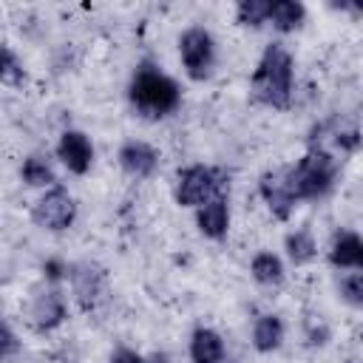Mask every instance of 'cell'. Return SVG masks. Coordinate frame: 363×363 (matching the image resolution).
Segmentation results:
<instances>
[{
    "label": "cell",
    "mask_w": 363,
    "mask_h": 363,
    "mask_svg": "<svg viewBox=\"0 0 363 363\" xmlns=\"http://www.w3.org/2000/svg\"><path fill=\"white\" fill-rule=\"evenodd\" d=\"M335 289H337V298H340L346 306L363 309V272H360V269L340 272L337 281H335Z\"/></svg>",
    "instance_id": "ffe728a7"
},
{
    "label": "cell",
    "mask_w": 363,
    "mask_h": 363,
    "mask_svg": "<svg viewBox=\"0 0 363 363\" xmlns=\"http://www.w3.org/2000/svg\"><path fill=\"white\" fill-rule=\"evenodd\" d=\"M23 349V340L17 337V332L11 329V323L9 320H3V326H0V354H3V360L9 363V360H14V354Z\"/></svg>",
    "instance_id": "603a6c76"
},
{
    "label": "cell",
    "mask_w": 363,
    "mask_h": 363,
    "mask_svg": "<svg viewBox=\"0 0 363 363\" xmlns=\"http://www.w3.org/2000/svg\"><path fill=\"white\" fill-rule=\"evenodd\" d=\"M179 60H182V68H184L187 79H193V82L210 79L216 65H218L216 37L204 26H187L179 34Z\"/></svg>",
    "instance_id": "5b68a950"
},
{
    "label": "cell",
    "mask_w": 363,
    "mask_h": 363,
    "mask_svg": "<svg viewBox=\"0 0 363 363\" xmlns=\"http://www.w3.org/2000/svg\"><path fill=\"white\" fill-rule=\"evenodd\" d=\"M250 340H252V349L258 354H272L284 346L286 340V323L281 315L275 312H264L252 320V332H250Z\"/></svg>",
    "instance_id": "5bb4252c"
},
{
    "label": "cell",
    "mask_w": 363,
    "mask_h": 363,
    "mask_svg": "<svg viewBox=\"0 0 363 363\" xmlns=\"http://www.w3.org/2000/svg\"><path fill=\"white\" fill-rule=\"evenodd\" d=\"M230 173H224L221 167L213 164H184L176 170V182H173V199L179 207H190L199 210L201 204H207L216 196H224V190L230 187Z\"/></svg>",
    "instance_id": "277c9868"
},
{
    "label": "cell",
    "mask_w": 363,
    "mask_h": 363,
    "mask_svg": "<svg viewBox=\"0 0 363 363\" xmlns=\"http://www.w3.org/2000/svg\"><path fill=\"white\" fill-rule=\"evenodd\" d=\"M250 275L255 284L261 286H281L284 278H286V267H284V258L272 250H258L252 258H250Z\"/></svg>",
    "instance_id": "ac0fdd59"
},
{
    "label": "cell",
    "mask_w": 363,
    "mask_h": 363,
    "mask_svg": "<svg viewBox=\"0 0 363 363\" xmlns=\"http://www.w3.org/2000/svg\"><path fill=\"white\" fill-rule=\"evenodd\" d=\"M230 221H233L230 201L224 196H216V199H210L207 204H201L196 210V227L210 241H224L227 233H230Z\"/></svg>",
    "instance_id": "4fadbf2b"
},
{
    "label": "cell",
    "mask_w": 363,
    "mask_h": 363,
    "mask_svg": "<svg viewBox=\"0 0 363 363\" xmlns=\"http://www.w3.org/2000/svg\"><path fill=\"white\" fill-rule=\"evenodd\" d=\"M68 272H71V267H68L65 261H60V258H48V261L43 264V278H45V284L60 286V281H65Z\"/></svg>",
    "instance_id": "cb8c5ba5"
},
{
    "label": "cell",
    "mask_w": 363,
    "mask_h": 363,
    "mask_svg": "<svg viewBox=\"0 0 363 363\" xmlns=\"http://www.w3.org/2000/svg\"><path fill=\"white\" fill-rule=\"evenodd\" d=\"M190 363H224L227 357V343L213 326H196L187 343Z\"/></svg>",
    "instance_id": "9a60e30c"
},
{
    "label": "cell",
    "mask_w": 363,
    "mask_h": 363,
    "mask_svg": "<svg viewBox=\"0 0 363 363\" xmlns=\"http://www.w3.org/2000/svg\"><path fill=\"white\" fill-rule=\"evenodd\" d=\"M31 221L45 233H65L77 221V199L62 184L43 190V196L31 207Z\"/></svg>",
    "instance_id": "8992f818"
},
{
    "label": "cell",
    "mask_w": 363,
    "mask_h": 363,
    "mask_svg": "<svg viewBox=\"0 0 363 363\" xmlns=\"http://www.w3.org/2000/svg\"><path fill=\"white\" fill-rule=\"evenodd\" d=\"M252 99L272 111H286L295 91V60L284 43H269L250 77Z\"/></svg>",
    "instance_id": "7a4b0ae2"
},
{
    "label": "cell",
    "mask_w": 363,
    "mask_h": 363,
    "mask_svg": "<svg viewBox=\"0 0 363 363\" xmlns=\"http://www.w3.org/2000/svg\"><path fill=\"white\" fill-rule=\"evenodd\" d=\"M68 318V301L62 295L60 286L48 284L45 289H40L31 303H28V323L34 332H54L57 326H62Z\"/></svg>",
    "instance_id": "52a82bcc"
},
{
    "label": "cell",
    "mask_w": 363,
    "mask_h": 363,
    "mask_svg": "<svg viewBox=\"0 0 363 363\" xmlns=\"http://www.w3.org/2000/svg\"><path fill=\"white\" fill-rule=\"evenodd\" d=\"M284 252L292 267H306L318 258V238L309 227H295L284 235Z\"/></svg>",
    "instance_id": "e0dca14e"
},
{
    "label": "cell",
    "mask_w": 363,
    "mask_h": 363,
    "mask_svg": "<svg viewBox=\"0 0 363 363\" xmlns=\"http://www.w3.org/2000/svg\"><path fill=\"white\" fill-rule=\"evenodd\" d=\"M26 79V65L17 57V51L11 45H3V60H0V82L9 88H20Z\"/></svg>",
    "instance_id": "7402d4cb"
},
{
    "label": "cell",
    "mask_w": 363,
    "mask_h": 363,
    "mask_svg": "<svg viewBox=\"0 0 363 363\" xmlns=\"http://www.w3.org/2000/svg\"><path fill=\"white\" fill-rule=\"evenodd\" d=\"M269 20V0H238L235 23L244 28H261Z\"/></svg>",
    "instance_id": "44dd1931"
},
{
    "label": "cell",
    "mask_w": 363,
    "mask_h": 363,
    "mask_svg": "<svg viewBox=\"0 0 363 363\" xmlns=\"http://www.w3.org/2000/svg\"><path fill=\"white\" fill-rule=\"evenodd\" d=\"M57 159L68 173L85 176L94 167V142H91V136L85 130H77V128L62 130L60 139H57Z\"/></svg>",
    "instance_id": "ba28073f"
},
{
    "label": "cell",
    "mask_w": 363,
    "mask_h": 363,
    "mask_svg": "<svg viewBox=\"0 0 363 363\" xmlns=\"http://www.w3.org/2000/svg\"><path fill=\"white\" fill-rule=\"evenodd\" d=\"M111 363H164V360H159V357H145V354H139V352L122 346V349H116V352L111 354Z\"/></svg>",
    "instance_id": "d4e9b609"
},
{
    "label": "cell",
    "mask_w": 363,
    "mask_h": 363,
    "mask_svg": "<svg viewBox=\"0 0 363 363\" xmlns=\"http://www.w3.org/2000/svg\"><path fill=\"white\" fill-rule=\"evenodd\" d=\"M326 261L337 272H352V269L363 272V235L354 230H337L326 250Z\"/></svg>",
    "instance_id": "8fae6325"
},
{
    "label": "cell",
    "mask_w": 363,
    "mask_h": 363,
    "mask_svg": "<svg viewBox=\"0 0 363 363\" xmlns=\"http://www.w3.org/2000/svg\"><path fill=\"white\" fill-rule=\"evenodd\" d=\"M340 173V162L326 150L312 145L298 162L286 164V182L292 190V199L301 201H318L332 193Z\"/></svg>",
    "instance_id": "3957f363"
},
{
    "label": "cell",
    "mask_w": 363,
    "mask_h": 363,
    "mask_svg": "<svg viewBox=\"0 0 363 363\" xmlns=\"http://www.w3.org/2000/svg\"><path fill=\"white\" fill-rule=\"evenodd\" d=\"M128 102L130 108L142 116V119H150V122H159V119H167L170 113L179 111L182 105V88L179 82L164 74L156 62L150 60H142L133 74H130V82H128Z\"/></svg>",
    "instance_id": "6da1fadb"
},
{
    "label": "cell",
    "mask_w": 363,
    "mask_h": 363,
    "mask_svg": "<svg viewBox=\"0 0 363 363\" xmlns=\"http://www.w3.org/2000/svg\"><path fill=\"white\" fill-rule=\"evenodd\" d=\"M116 159H119V167L130 179H150V176H156L162 156H159V150L150 142H145V139H128V142L119 145Z\"/></svg>",
    "instance_id": "30bf717a"
},
{
    "label": "cell",
    "mask_w": 363,
    "mask_h": 363,
    "mask_svg": "<svg viewBox=\"0 0 363 363\" xmlns=\"http://www.w3.org/2000/svg\"><path fill=\"white\" fill-rule=\"evenodd\" d=\"M303 23H306V6L301 0H269L267 26H272L278 34H292L303 28Z\"/></svg>",
    "instance_id": "2e32d148"
},
{
    "label": "cell",
    "mask_w": 363,
    "mask_h": 363,
    "mask_svg": "<svg viewBox=\"0 0 363 363\" xmlns=\"http://www.w3.org/2000/svg\"><path fill=\"white\" fill-rule=\"evenodd\" d=\"M20 182L26 187H34V190H51L57 187V173H54V164L48 162V156L43 153H28L20 164Z\"/></svg>",
    "instance_id": "d6986e66"
},
{
    "label": "cell",
    "mask_w": 363,
    "mask_h": 363,
    "mask_svg": "<svg viewBox=\"0 0 363 363\" xmlns=\"http://www.w3.org/2000/svg\"><path fill=\"white\" fill-rule=\"evenodd\" d=\"M258 193H261L267 210L272 213V218L289 221V216L295 213L298 201L292 199V190H289V182H286V167L261 173L258 176Z\"/></svg>",
    "instance_id": "9c48e42d"
},
{
    "label": "cell",
    "mask_w": 363,
    "mask_h": 363,
    "mask_svg": "<svg viewBox=\"0 0 363 363\" xmlns=\"http://www.w3.org/2000/svg\"><path fill=\"white\" fill-rule=\"evenodd\" d=\"M68 281H71V292H74L77 303H79L85 312H91V309L99 303V298L105 295V275H102L99 269H94L91 264H77V267H71Z\"/></svg>",
    "instance_id": "7c38bea8"
}]
</instances>
